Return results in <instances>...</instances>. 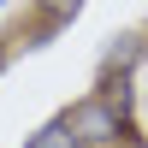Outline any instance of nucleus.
Here are the masks:
<instances>
[{
  "mask_svg": "<svg viewBox=\"0 0 148 148\" xmlns=\"http://www.w3.org/2000/svg\"><path fill=\"white\" fill-rule=\"evenodd\" d=\"M142 53H148V36H113V47L101 53V71L95 77H136Z\"/></svg>",
  "mask_w": 148,
  "mask_h": 148,
  "instance_id": "obj_2",
  "label": "nucleus"
},
{
  "mask_svg": "<svg viewBox=\"0 0 148 148\" xmlns=\"http://www.w3.org/2000/svg\"><path fill=\"white\" fill-rule=\"evenodd\" d=\"M65 119H71V130H77L83 148H125L130 142V107L107 101V95H95V89L83 95Z\"/></svg>",
  "mask_w": 148,
  "mask_h": 148,
  "instance_id": "obj_1",
  "label": "nucleus"
},
{
  "mask_svg": "<svg viewBox=\"0 0 148 148\" xmlns=\"http://www.w3.org/2000/svg\"><path fill=\"white\" fill-rule=\"evenodd\" d=\"M142 36H148V24H142Z\"/></svg>",
  "mask_w": 148,
  "mask_h": 148,
  "instance_id": "obj_7",
  "label": "nucleus"
},
{
  "mask_svg": "<svg viewBox=\"0 0 148 148\" xmlns=\"http://www.w3.org/2000/svg\"><path fill=\"white\" fill-rule=\"evenodd\" d=\"M89 6V0H36V36H59L65 24H77V12Z\"/></svg>",
  "mask_w": 148,
  "mask_h": 148,
  "instance_id": "obj_3",
  "label": "nucleus"
},
{
  "mask_svg": "<svg viewBox=\"0 0 148 148\" xmlns=\"http://www.w3.org/2000/svg\"><path fill=\"white\" fill-rule=\"evenodd\" d=\"M0 6H12V0H0Z\"/></svg>",
  "mask_w": 148,
  "mask_h": 148,
  "instance_id": "obj_6",
  "label": "nucleus"
},
{
  "mask_svg": "<svg viewBox=\"0 0 148 148\" xmlns=\"http://www.w3.org/2000/svg\"><path fill=\"white\" fill-rule=\"evenodd\" d=\"M24 148H83V142H77V130H71V119L59 113V119H47L42 130H30V142H24Z\"/></svg>",
  "mask_w": 148,
  "mask_h": 148,
  "instance_id": "obj_4",
  "label": "nucleus"
},
{
  "mask_svg": "<svg viewBox=\"0 0 148 148\" xmlns=\"http://www.w3.org/2000/svg\"><path fill=\"white\" fill-rule=\"evenodd\" d=\"M6 59H12V47H6V42H0V71H6Z\"/></svg>",
  "mask_w": 148,
  "mask_h": 148,
  "instance_id": "obj_5",
  "label": "nucleus"
}]
</instances>
